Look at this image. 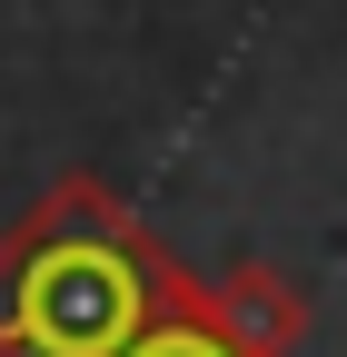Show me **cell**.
Returning a JSON list of instances; mask_svg holds the SVG:
<instances>
[{
  "label": "cell",
  "mask_w": 347,
  "mask_h": 357,
  "mask_svg": "<svg viewBox=\"0 0 347 357\" xmlns=\"http://www.w3.org/2000/svg\"><path fill=\"white\" fill-rule=\"evenodd\" d=\"M119 357H238V347H229L219 328H208V307H199V298H179L169 318H149V328L129 337Z\"/></svg>",
  "instance_id": "3957f363"
},
{
  "label": "cell",
  "mask_w": 347,
  "mask_h": 357,
  "mask_svg": "<svg viewBox=\"0 0 347 357\" xmlns=\"http://www.w3.org/2000/svg\"><path fill=\"white\" fill-rule=\"evenodd\" d=\"M199 307H208V328L238 357H298L308 328H318L308 288H298L288 268H268V258H229L219 278H199Z\"/></svg>",
  "instance_id": "7a4b0ae2"
},
{
  "label": "cell",
  "mask_w": 347,
  "mask_h": 357,
  "mask_svg": "<svg viewBox=\"0 0 347 357\" xmlns=\"http://www.w3.org/2000/svg\"><path fill=\"white\" fill-rule=\"evenodd\" d=\"M199 278L100 169H60L0 229V357H119Z\"/></svg>",
  "instance_id": "6da1fadb"
}]
</instances>
